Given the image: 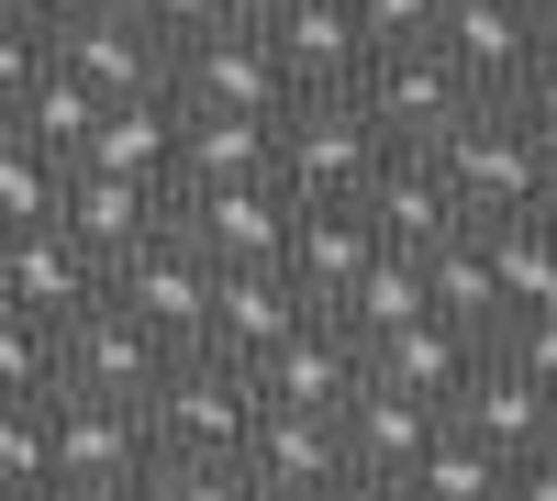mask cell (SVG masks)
<instances>
[{
  "label": "cell",
  "mask_w": 557,
  "mask_h": 501,
  "mask_svg": "<svg viewBox=\"0 0 557 501\" xmlns=\"http://www.w3.org/2000/svg\"><path fill=\"white\" fill-rule=\"evenodd\" d=\"M546 134H524L502 101H469L457 112V134L435 146V178H446V201H457V223H524V212H546Z\"/></svg>",
  "instance_id": "cell-1"
},
{
  "label": "cell",
  "mask_w": 557,
  "mask_h": 501,
  "mask_svg": "<svg viewBox=\"0 0 557 501\" xmlns=\"http://www.w3.org/2000/svg\"><path fill=\"white\" fill-rule=\"evenodd\" d=\"M246 424H257V379L223 368V356H168L157 390H146V435H157V468H212V458H246Z\"/></svg>",
  "instance_id": "cell-2"
},
{
  "label": "cell",
  "mask_w": 557,
  "mask_h": 501,
  "mask_svg": "<svg viewBox=\"0 0 557 501\" xmlns=\"http://www.w3.org/2000/svg\"><path fill=\"white\" fill-rule=\"evenodd\" d=\"M346 101L368 112V134H380L391 156H435L446 134H457V112L480 101L469 78H457L435 45H380V57H368L357 78H346Z\"/></svg>",
  "instance_id": "cell-3"
},
{
  "label": "cell",
  "mask_w": 557,
  "mask_h": 501,
  "mask_svg": "<svg viewBox=\"0 0 557 501\" xmlns=\"http://www.w3.org/2000/svg\"><path fill=\"white\" fill-rule=\"evenodd\" d=\"M380 134H368V112L346 101V89H323V101H290L278 112V190H290L301 212H335L357 201L368 178H380Z\"/></svg>",
  "instance_id": "cell-4"
},
{
  "label": "cell",
  "mask_w": 557,
  "mask_h": 501,
  "mask_svg": "<svg viewBox=\"0 0 557 501\" xmlns=\"http://www.w3.org/2000/svg\"><path fill=\"white\" fill-rule=\"evenodd\" d=\"M101 301L134 312V324H146L168 356H190L201 324H212V267L190 256V235H178V223H157L146 246H123V256L101 267Z\"/></svg>",
  "instance_id": "cell-5"
},
{
  "label": "cell",
  "mask_w": 557,
  "mask_h": 501,
  "mask_svg": "<svg viewBox=\"0 0 557 501\" xmlns=\"http://www.w3.org/2000/svg\"><path fill=\"white\" fill-rule=\"evenodd\" d=\"M168 101H178V112L278 123V112H290V78H278V57H268L257 23H212L201 45H178V57H168Z\"/></svg>",
  "instance_id": "cell-6"
},
{
  "label": "cell",
  "mask_w": 557,
  "mask_h": 501,
  "mask_svg": "<svg viewBox=\"0 0 557 501\" xmlns=\"http://www.w3.org/2000/svg\"><path fill=\"white\" fill-rule=\"evenodd\" d=\"M45 446H57V501H89V490H123L157 468V435L134 401H89V390H57L45 401Z\"/></svg>",
  "instance_id": "cell-7"
},
{
  "label": "cell",
  "mask_w": 557,
  "mask_h": 501,
  "mask_svg": "<svg viewBox=\"0 0 557 501\" xmlns=\"http://www.w3.org/2000/svg\"><path fill=\"white\" fill-rule=\"evenodd\" d=\"M168 223L190 235L201 267H290V223H301V201L278 190V178H246V190H178Z\"/></svg>",
  "instance_id": "cell-8"
},
{
  "label": "cell",
  "mask_w": 557,
  "mask_h": 501,
  "mask_svg": "<svg viewBox=\"0 0 557 501\" xmlns=\"http://www.w3.org/2000/svg\"><path fill=\"white\" fill-rule=\"evenodd\" d=\"M157 368H168V346H157L146 324H134V312H112V301H89V312H67V324H57V390L134 401V413H146Z\"/></svg>",
  "instance_id": "cell-9"
},
{
  "label": "cell",
  "mask_w": 557,
  "mask_h": 501,
  "mask_svg": "<svg viewBox=\"0 0 557 501\" xmlns=\"http://www.w3.org/2000/svg\"><path fill=\"white\" fill-rule=\"evenodd\" d=\"M246 379H257V401H268V413H346V401H357V379H368V346L335 324V312H312V324H301L290 346H268Z\"/></svg>",
  "instance_id": "cell-10"
},
{
  "label": "cell",
  "mask_w": 557,
  "mask_h": 501,
  "mask_svg": "<svg viewBox=\"0 0 557 501\" xmlns=\"http://www.w3.org/2000/svg\"><path fill=\"white\" fill-rule=\"evenodd\" d=\"M312 324V301L290 290V267H212V324H201V356L223 368H257L268 346H290Z\"/></svg>",
  "instance_id": "cell-11"
},
{
  "label": "cell",
  "mask_w": 557,
  "mask_h": 501,
  "mask_svg": "<svg viewBox=\"0 0 557 501\" xmlns=\"http://www.w3.org/2000/svg\"><path fill=\"white\" fill-rule=\"evenodd\" d=\"M45 57H57V67L89 89V101H101V112H112V101H157V89H168V45L134 23V12H112V0H101L78 34H57Z\"/></svg>",
  "instance_id": "cell-12"
},
{
  "label": "cell",
  "mask_w": 557,
  "mask_h": 501,
  "mask_svg": "<svg viewBox=\"0 0 557 501\" xmlns=\"http://www.w3.org/2000/svg\"><path fill=\"white\" fill-rule=\"evenodd\" d=\"M257 34H268L278 78H290V101H323V89H346L368 67V34L346 0H278V12H257Z\"/></svg>",
  "instance_id": "cell-13"
},
{
  "label": "cell",
  "mask_w": 557,
  "mask_h": 501,
  "mask_svg": "<svg viewBox=\"0 0 557 501\" xmlns=\"http://www.w3.org/2000/svg\"><path fill=\"white\" fill-rule=\"evenodd\" d=\"M235 468H246L268 501H323V490L346 479V435H335V413H268V401H257Z\"/></svg>",
  "instance_id": "cell-14"
},
{
  "label": "cell",
  "mask_w": 557,
  "mask_h": 501,
  "mask_svg": "<svg viewBox=\"0 0 557 501\" xmlns=\"http://www.w3.org/2000/svg\"><path fill=\"white\" fill-rule=\"evenodd\" d=\"M157 223H168V190H146V178H101V167H67L57 178V235L89 267H112L123 246H146Z\"/></svg>",
  "instance_id": "cell-15"
},
{
  "label": "cell",
  "mask_w": 557,
  "mask_h": 501,
  "mask_svg": "<svg viewBox=\"0 0 557 501\" xmlns=\"http://www.w3.org/2000/svg\"><path fill=\"white\" fill-rule=\"evenodd\" d=\"M435 57L480 89V101H502V89L524 78V57H535V12L524 0H446L435 12Z\"/></svg>",
  "instance_id": "cell-16"
},
{
  "label": "cell",
  "mask_w": 557,
  "mask_h": 501,
  "mask_svg": "<svg viewBox=\"0 0 557 501\" xmlns=\"http://www.w3.org/2000/svg\"><path fill=\"white\" fill-rule=\"evenodd\" d=\"M446 435H469L502 468H524V458H546V390H524L502 356H480V368L457 379V401H446Z\"/></svg>",
  "instance_id": "cell-17"
},
{
  "label": "cell",
  "mask_w": 557,
  "mask_h": 501,
  "mask_svg": "<svg viewBox=\"0 0 557 501\" xmlns=\"http://www.w3.org/2000/svg\"><path fill=\"white\" fill-rule=\"evenodd\" d=\"M0 301L34 312V324H67V312L101 301V267H89L57 223H34V235H0Z\"/></svg>",
  "instance_id": "cell-18"
},
{
  "label": "cell",
  "mask_w": 557,
  "mask_h": 501,
  "mask_svg": "<svg viewBox=\"0 0 557 501\" xmlns=\"http://www.w3.org/2000/svg\"><path fill=\"white\" fill-rule=\"evenodd\" d=\"M357 212H368V235L401 246V256H435L446 235H469L457 201H446V178H435V156H380V178L357 190Z\"/></svg>",
  "instance_id": "cell-19"
},
{
  "label": "cell",
  "mask_w": 557,
  "mask_h": 501,
  "mask_svg": "<svg viewBox=\"0 0 557 501\" xmlns=\"http://www.w3.org/2000/svg\"><path fill=\"white\" fill-rule=\"evenodd\" d=\"M335 435H346V479H401V468L446 435V413H435V401L380 390V379H357V401L335 413Z\"/></svg>",
  "instance_id": "cell-20"
},
{
  "label": "cell",
  "mask_w": 557,
  "mask_h": 501,
  "mask_svg": "<svg viewBox=\"0 0 557 501\" xmlns=\"http://www.w3.org/2000/svg\"><path fill=\"white\" fill-rule=\"evenodd\" d=\"M246 178H278V123H235V112H178V190H246Z\"/></svg>",
  "instance_id": "cell-21"
},
{
  "label": "cell",
  "mask_w": 557,
  "mask_h": 501,
  "mask_svg": "<svg viewBox=\"0 0 557 501\" xmlns=\"http://www.w3.org/2000/svg\"><path fill=\"white\" fill-rule=\"evenodd\" d=\"M480 356H491V346L446 335L435 312H424V324H401V335H380V346H368V379H380V390H401V401H435V413H446V401H457V379H469Z\"/></svg>",
  "instance_id": "cell-22"
},
{
  "label": "cell",
  "mask_w": 557,
  "mask_h": 501,
  "mask_svg": "<svg viewBox=\"0 0 557 501\" xmlns=\"http://www.w3.org/2000/svg\"><path fill=\"white\" fill-rule=\"evenodd\" d=\"M380 256V235H368V212L357 201H335V212H301L290 223V290L312 301V312H335L346 290H357V267Z\"/></svg>",
  "instance_id": "cell-23"
},
{
  "label": "cell",
  "mask_w": 557,
  "mask_h": 501,
  "mask_svg": "<svg viewBox=\"0 0 557 501\" xmlns=\"http://www.w3.org/2000/svg\"><path fill=\"white\" fill-rule=\"evenodd\" d=\"M78 167L168 190V167H178V101H168V89H157V101H112V112H101V134L78 146Z\"/></svg>",
  "instance_id": "cell-24"
},
{
  "label": "cell",
  "mask_w": 557,
  "mask_h": 501,
  "mask_svg": "<svg viewBox=\"0 0 557 501\" xmlns=\"http://www.w3.org/2000/svg\"><path fill=\"white\" fill-rule=\"evenodd\" d=\"M480 256H491V290H502V324L524 312H557V223L524 212V223H469Z\"/></svg>",
  "instance_id": "cell-25"
},
{
  "label": "cell",
  "mask_w": 557,
  "mask_h": 501,
  "mask_svg": "<svg viewBox=\"0 0 557 501\" xmlns=\"http://www.w3.org/2000/svg\"><path fill=\"white\" fill-rule=\"evenodd\" d=\"M424 312H435L446 335H469V346H491V335H502V290H491L480 235H446V246L424 256Z\"/></svg>",
  "instance_id": "cell-26"
},
{
  "label": "cell",
  "mask_w": 557,
  "mask_h": 501,
  "mask_svg": "<svg viewBox=\"0 0 557 501\" xmlns=\"http://www.w3.org/2000/svg\"><path fill=\"white\" fill-rule=\"evenodd\" d=\"M335 324H346L357 346H380V335H401V324H424V256L380 246V256L357 267V290L335 301Z\"/></svg>",
  "instance_id": "cell-27"
},
{
  "label": "cell",
  "mask_w": 557,
  "mask_h": 501,
  "mask_svg": "<svg viewBox=\"0 0 557 501\" xmlns=\"http://www.w3.org/2000/svg\"><path fill=\"white\" fill-rule=\"evenodd\" d=\"M12 134H23V146L34 156H57V167H78V146H89V134H101V101H89V89L57 67V57H45V78L23 89V112H12Z\"/></svg>",
  "instance_id": "cell-28"
},
{
  "label": "cell",
  "mask_w": 557,
  "mask_h": 501,
  "mask_svg": "<svg viewBox=\"0 0 557 501\" xmlns=\"http://www.w3.org/2000/svg\"><path fill=\"white\" fill-rule=\"evenodd\" d=\"M502 479H513V468H502L491 446H469V435H435V446H424V458H412L391 490H401V501H502Z\"/></svg>",
  "instance_id": "cell-29"
},
{
  "label": "cell",
  "mask_w": 557,
  "mask_h": 501,
  "mask_svg": "<svg viewBox=\"0 0 557 501\" xmlns=\"http://www.w3.org/2000/svg\"><path fill=\"white\" fill-rule=\"evenodd\" d=\"M57 156H34L12 123H0V235H34V223H57Z\"/></svg>",
  "instance_id": "cell-30"
},
{
  "label": "cell",
  "mask_w": 557,
  "mask_h": 501,
  "mask_svg": "<svg viewBox=\"0 0 557 501\" xmlns=\"http://www.w3.org/2000/svg\"><path fill=\"white\" fill-rule=\"evenodd\" d=\"M0 401H57V324L0 301Z\"/></svg>",
  "instance_id": "cell-31"
},
{
  "label": "cell",
  "mask_w": 557,
  "mask_h": 501,
  "mask_svg": "<svg viewBox=\"0 0 557 501\" xmlns=\"http://www.w3.org/2000/svg\"><path fill=\"white\" fill-rule=\"evenodd\" d=\"M57 490V446H45V401H0V501Z\"/></svg>",
  "instance_id": "cell-32"
},
{
  "label": "cell",
  "mask_w": 557,
  "mask_h": 501,
  "mask_svg": "<svg viewBox=\"0 0 557 501\" xmlns=\"http://www.w3.org/2000/svg\"><path fill=\"white\" fill-rule=\"evenodd\" d=\"M491 356H502L524 390H546V401H557V312H524V324H502V335H491Z\"/></svg>",
  "instance_id": "cell-33"
},
{
  "label": "cell",
  "mask_w": 557,
  "mask_h": 501,
  "mask_svg": "<svg viewBox=\"0 0 557 501\" xmlns=\"http://www.w3.org/2000/svg\"><path fill=\"white\" fill-rule=\"evenodd\" d=\"M357 12V34H368V57H380V45H435V12L446 0H346Z\"/></svg>",
  "instance_id": "cell-34"
},
{
  "label": "cell",
  "mask_w": 557,
  "mask_h": 501,
  "mask_svg": "<svg viewBox=\"0 0 557 501\" xmlns=\"http://www.w3.org/2000/svg\"><path fill=\"white\" fill-rule=\"evenodd\" d=\"M112 12H134V23H146V34L168 45V57H178V45H201L212 23H235L223 0H112Z\"/></svg>",
  "instance_id": "cell-35"
},
{
  "label": "cell",
  "mask_w": 557,
  "mask_h": 501,
  "mask_svg": "<svg viewBox=\"0 0 557 501\" xmlns=\"http://www.w3.org/2000/svg\"><path fill=\"white\" fill-rule=\"evenodd\" d=\"M502 112H513L524 134H546V146H557V45H535V57H524V78L502 89Z\"/></svg>",
  "instance_id": "cell-36"
},
{
  "label": "cell",
  "mask_w": 557,
  "mask_h": 501,
  "mask_svg": "<svg viewBox=\"0 0 557 501\" xmlns=\"http://www.w3.org/2000/svg\"><path fill=\"white\" fill-rule=\"evenodd\" d=\"M168 501H268L235 458H212V468H168Z\"/></svg>",
  "instance_id": "cell-37"
},
{
  "label": "cell",
  "mask_w": 557,
  "mask_h": 501,
  "mask_svg": "<svg viewBox=\"0 0 557 501\" xmlns=\"http://www.w3.org/2000/svg\"><path fill=\"white\" fill-rule=\"evenodd\" d=\"M89 12H101V0H0V23H12V34H34V45H57V34H78Z\"/></svg>",
  "instance_id": "cell-38"
},
{
  "label": "cell",
  "mask_w": 557,
  "mask_h": 501,
  "mask_svg": "<svg viewBox=\"0 0 557 501\" xmlns=\"http://www.w3.org/2000/svg\"><path fill=\"white\" fill-rule=\"evenodd\" d=\"M34 78H45V45H34V34H12V23H0V123L23 112V89H34Z\"/></svg>",
  "instance_id": "cell-39"
},
{
  "label": "cell",
  "mask_w": 557,
  "mask_h": 501,
  "mask_svg": "<svg viewBox=\"0 0 557 501\" xmlns=\"http://www.w3.org/2000/svg\"><path fill=\"white\" fill-rule=\"evenodd\" d=\"M502 501H557V458H524L513 479H502Z\"/></svg>",
  "instance_id": "cell-40"
},
{
  "label": "cell",
  "mask_w": 557,
  "mask_h": 501,
  "mask_svg": "<svg viewBox=\"0 0 557 501\" xmlns=\"http://www.w3.org/2000/svg\"><path fill=\"white\" fill-rule=\"evenodd\" d=\"M89 501H168V468H146V479H123V490H89Z\"/></svg>",
  "instance_id": "cell-41"
},
{
  "label": "cell",
  "mask_w": 557,
  "mask_h": 501,
  "mask_svg": "<svg viewBox=\"0 0 557 501\" xmlns=\"http://www.w3.org/2000/svg\"><path fill=\"white\" fill-rule=\"evenodd\" d=\"M323 501H401V490H391V479H335Z\"/></svg>",
  "instance_id": "cell-42"
},
{
  "label": "cell",
  "mask_w": 557,
  "mask_h": 501,
  "mask_svg": "<svg viewBox=\"0 0 557 501\" xmlns=\"http://www.w3.org/2000/svg\"><path fill=\"white\" fill-rule=\"evenodd\" d=\"M223 12H235V23H257V12H278V0H223Z\"/></svg>",
  "instance_id": "cell-43"
},
{
  "label": "cell",
  "mask_w": 557,
  "mask_h": 501,
  "mask_svg": "<svg viewBox=\"0 0 557 501\" xmlns=\"http://www.w3.org/2000/svg\"><path fill=\"white\" fill-rule=\"evenodd\" d=\"M535 45H557V0H546V12H535Z\"/></svg>",
  "instance_id": "cell-44"
},
{
  "label": "cell",
  "mask_w": 557,
  "mask_h": 501,
  "mask_svg": "<svg viewBox=\"0 0 557 501\" xmlns=\"http://www.w3.org/2000/svg\"><path fill=\"white\" fill-rule=\"evenodd\" d=\"M546 223H557V156H546Z\"/></svg>",
  "instance_id": "cell-45"
},
{
  "label": "cell",
  "mask_w": 557,
  "mask_h": 501,
  "mask_svg": "<svg viewBox=\"0 0 557 501\" xmlns=\"http://www.w3.org/2000/svg\"><path fill=\"white\" fill-rule=\"evenodd\" d=\"M546 458H557V401H546Z\"/></svg>",
  "instance_id": "cell-46"
},
{
  "label": "cell",
  "mask_w": 557,
  "mask_h": 501,
  "mask_svg": "<svg viewBox=\"0 0 557 501\" xmlns=\"http://www.w3.org/2000/svg\"><path fill=\"white\" fill-rule=\"evenodd\" d=\"M524 12H546V0H524Z\"/></svg>",
  "instance_id": "cell-47"
},
{
  "label": "cell",
  "mask_w": 557,
  "mask_h": 501,
  "mask_svg": "<svg viewBox=\"0 0 557 501\" xmlns=\"http://www.w3.org/2000/svg\"><path fill=\"white\" fill-rule=\"evenodd\" d=\"M34 501H57V490H34Z\"/></svg>",
  "instance_id": "cell-48"
}]
</instances>
